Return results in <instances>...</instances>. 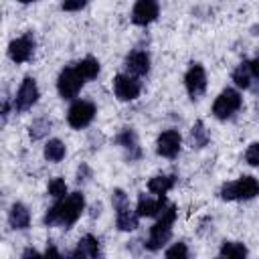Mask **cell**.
<instances>
[{"label":"cell","instance_id":"cell-1","mask_svg":"<svg viewBox=\"0 0 259 259\" xmlns=\"http://www.w3.org/2000/svg\"><path fill=\"white\" fill-rule=\"evenodd\" d=\"M85 210V198L81 192H71L65 194L61 198H57V202L47 210L45 214V225L47 227H63V229H71L79 217Z\"/></svg>","mask_w":259,"mask_h":259},{"label":"cell","instance_id":"cell-2","mask_svg":"<svg viewBox=\"0 0 259 259\" xmlns=\"http://www.w3.org/2000/svg\"><path fill=\"white\" fill-rule=\"evenodd\" d=\"M174 221H176V206L174 204H168L162 210V214L158 217V221L150 229V237L146 241V249L148 251H158V249H162L170 241Z\"/></svg>","mask_w":259,"mask_h":259},{"label":"cell","instance_id":"cell-3","mask_svg":"<svg viewBox=\"0 0 259 259\" xmlns=\"http://www.w3.org/2000/svg\"><path fill=\"white\" fill-rule=\"evenodd\" d=\"M223 200H251L259 194V180L255 176H241L221 186Z\"/></svg>","mask_w":259,"mask_h":259},{"label":"cell","instance_id":"cell-4","mask_svg":"<svg viewBox=\"0 0 259 259\" xmlns=\"http://www.w3.org/2000/svg\"><path fill=\"white\" fill-rule=\"evenodd\" d=\"M111 204L115 208V223L119 231H134L140 225V214L130 208V198L121 188L111 192Z\"/></svg>","mask_w":259,"mask_h":259},{"label":"cell","instance_id":"cell-5","mask_svg":"<svg viewBox=\"0 0 259 259\" xmlns=\"http://www.w3.org/2000/svg\"><path fill=\"white\" fill-rule=\"evenodd\" d=\"M85 83H87V81H85L83 75L79 73L77 65H69V67H65V69L59 73V77H57V91H59V95H61L63 99H73V97H77V93L81 91V87H83Z\"/></svg>","mask_w":259,"mask_h":259},{"label":"cell","instance_id":"cell-6","mask_svg":"<svg viewBox=\"0 0 259 259\" xmlns=\"http://www.w3.org/2000/svg\"><path fill=\"white\" fill-rule=\"evenodd\" d=\"M241 105H243L241 93H239L237 89L227 87V89H223V91L219 93V97L214 99V103H212V115H214L217 119H229V117H233V115L241 109Z\"/></svg>","mask_w":259,"mask_h":259},{"label":"cell","instance_id":"cell-7","mask_svg":"<svg viewBox=\"0 0 259 259\" xmlns=\"http://www.w3.org/2000/svg\"><path fill=\"white\" fill-rule=\"evenodd\" d=\"M95 113H97V109H95V105H93L91 101L79 99V101H75V103L69 107V111H67V121H69L71 127L83 130V127H87V125L93 121Z\"/></svg>","mask_w":259,"mask_h":259},{"label":"cell","instance_id":"cell-8","mask_svg":"<svg viewBox=\"0 0 259 259\" xmlns=\"http://www.w3.org/2000/svg\"><path fill=\"white\" fill-rule=\"evenodd\" d=\"M113 93L119 101H134L142 93V83L130 73H119L113 77Z\"/></svg>","mask_w":259,"mask_h":259},{"label":"cell","instance_id":"cell-9","mask_svg":"<svg viewBox=\"0 0 259 259\" xmlns=\"http://www.w3.org/2000/svg\"><path fill=\"white\" fill-rule=\"evenodd\" d=\"M40 93H38V85L32 77H24L18 91H16V97H14V111L22 113V111H28L36 101H38Z\"/></svg>","mask_w":259,"mask_h":259},{"label":"cell","instance_id":"cell-10","mask_svg":"<svg viewBox=\"0 0 259 259\" xmlns=\"http://www.w3.org/2000/svg\"><path fill=\"white\" fill-rule=\"evenodd\" d=\"M184 85L190 99H198L206 91V71L200 63H192L184 75Z\"/></svg>","mask_w":259,"mask_h":259},{"label":"cell","instance_id":"cell-11","mask_svg":"<svg viewBox=\"0 0 259 259\" xmlns=\"http://www.w3.org/2000/svg\"><path fill=\"white\" fill-rule=\"evenodd\" d=\"M32 55H34V36H32V32H26V34L10 40L8 57L14 63H26V61L32 59Z\"/></svg>","mask_w":259,"mask_h":259},{"label":"cell","instance_id":"cell-12","mask_svg":"<svg viewBox=\"0 0 259 259\" xmlns=\"http://www.w3.org/2000/svg\"><path fill=\"white\" fill-rule=\"evenodd\" d=\"M160 14V2L158 0H136L132 10V22L138 26L152 24Z\"/></svg>","mask_w":259,"mask_h":259},{"label":"cell","instance_id":"cell-13","mask_svg":"<svg viewBox=\"0 0 259 259\" xmlns=\"http://www.w3.org/2000/svg\"><path fill=\"white\" fill-rule=\"evenodd\" d=\"M180 144H182V138L178 130H166L156 140V152L164 158H174L180 152Z\"/></svg>","mask_w":259,"mask_h":259},{"label":"cell","instance_id":"cell-14","mask_svg":"<svg viewBox=\"0 0 259 259\" xmlns=\"http://www.w3.org/2000/svg\"><path fill=\"white\" fill-rule=\"evenodd\" d=\"M123 67H125V71H127L130 75H134V77H144V75H148V71H150V55H148L146 51H132V53L125 57Z\"/></svg>","mask_w":259,"mask_h":259},{"label":"cell","instance_id":"cell-15","mask_svg":"<svg viewBox=\"0 0 259 259\" xmlns=\"http://www.w3.org/2000/svg\"><path fill=\"white\" fill-rule=\"evenodd\" d=\"M115 142L123 148L127 160H140L142 158V148H140L138 136L132 127H121V132L115 136Z\"/></svg>","mask_w":259,"mask_h":259},{"label":"cell","instance_id":"cell-16","mask_svg":"<svg viewBox=\"0 0 259 259\" xmlns=\"http://www.w3.org/2000/svg\"><path fill=\"white\" fill-rule=\"evenodd\" d=\"M166 206H168V204H166V194L156 196V198H152V196H148V194H140L136 212H138L140 217H160Z\"/></svg>","mask_w":259,"mask_h":259},{"label":"cell","instance_id":"cell-17","mask_svg":"<svg viewBox=\"0 0 259 259\" xmlns=\"http://www.w3.org/2000/svg\"><path fill=\"white\" fill-rule=\"evenodd\" d=\"M101 255V251H99V241L93 237V235H85V237H81L79 239V243H77V247H75V251L71 253V257H75V259H93V257H99Z\"/></svg>","mask_w":259,"mask_h":259},{"label":"cell","instance_id":"cell-18","mask_svg":"<svg viewBox=\"0 0 259 259\" xmlns=\"http://www.w3.org/2000/svg\"><path fill=\"white\" fill-rule=\"evenodd\" d=\"M8 223L14 231H22L30 225V212L28 208L22 204V202H14L10 206V212H8Z\"/></svg>","mask_w":259,"mask_h":259},{"label":"cell","instance_id":"cell-19","mask_svg":"<svg viewBox=\"0 0 259 259\" xmlns=\"http://www.w3.org/2000/svg\"><path fill=\"white\" fill-rule=\"evenodd\" d=\"M174 184H176V176L174 174H170V176H162L160 174V176H154V178L148 180V190L152 194H156V196H162L168 190H172Z\"/></svg>","mask_w":259,"mask_h":259},{"label":"cell","instance_id":"cell-20","mask_svg":"<svg viewBox=\"0 0 259 259\" xmlns=\"http://www.w3.org/2000/svg\"><path fill=\"white\" fill-rule=\"evenodd\" d=\"M233 81L241 89H251L253 87V75H251V65L249 61H243L235 71H233Z\"/></svg>","mask_w":259,"mask_h":259},{"label":"cell","instance_id":"cell-21","mask_svg":"<svg viewBox=\"0 0 259 259\" xmlns=\"http://www.w3.org/2000/svg\"><path fill=\"white\" fill-rule=\"evenodd\" d=\"M75 65H77V69H79V73L83 75L85 81H93L99 75V61L93 59V57H85Z\"/></svg>","mask_w":259,"mask_h":259},{"label":"cell","instance_id":"cell-22","mask_svg":"<svg viewBox=\"0 0 259 259\" xmlns=\"http://www.w3.org/2000/svg\"><path fill=\"white\" fill-rule=\"evenodd\" d=\"M65 154H67V148H65V144L61 140L55 138V140H49L47 142V146H45V158L49 162H61L65 158Z\"/></svg>","mask_w":259,"mask_h":259},{"label":"cell","instance_id":"cell-23","mask_svg":"<svg viewBox=\"0 0 259 259\" xmlns=\"http://www.w3.org/2000/svg\"><path fill=\"white\" fill-rule=\"evenodd\" d=\"M190 144L196 150H200V148H204L208 144V132H206V127H204V123L200 119L194 121V125L190 130Z\"/></svg>","mask_w":259,"mask_h":259},{"label":"cell","instance_id":"cell-24","mask_svg":"<svg viewBox=\"0 0 259 259\" xmlns=\"http://www.w3.org/2000/svg\"><path fill=\"white\" fill-rule=\"evenodd\" d=\"M219 255H221V257H247L249 251H247V247H245L243 243H239V241H225V243L221 245Z\"/></svg>","mask_w":259,"mask_h":259},{"label":"cell","instance_id":"cell-25","mask_svg":"<svg viewBox=\"0 0 259 259\" xmlns=\"http://www.w3.org/2000/svg\"><path fill=\"white\" fill-rule=\"evenodd\" d=\"M49 130H51V121H49L47 117H38V119H34V121L30 123L28 136H30L32 140H40V138H45V136L49 134Z\"/></svg>","mask_w":259,"mask_h":259},{"label":"cell","instance_id":"cell-26","mask_svg":"<svg viewBox=\"0 0 259 259\" xmlns=\"http://www.w3.org/2000/svg\"><path fill=\"white\" fill-rule=\"evenodd\" d=\"M49 194H51L53 198L65 196V194H67V182H65L63 178H53V180L49 182Z\"/></svg>","mask_w":259,"mask_h":259},{"label":"cell","instance_id":"cell-27","mask_svg":"<svg viewBox=\"0 0 259 259\" xmlns=\"http://www.w3.org/2000/svg\"><path fill=\"white\" fill-rule=\"evenodd\" d=\"M164 255H166L168 259H176V257H178V259H186V257H188L186 243H182V241H180V243H174L170 249H166V253H164Z\"/></svg>","mask_w":259,"mask_h":259},{"label":"cell","instance_id":"cell-28","mask_svg":"<svg viewBox=\"0 0 259 259\" xmlns=\"http://www.w3.org/2000/svg\"><path fill=\"white\" fill-rule=\"evenodd\" d=\"M245 160L249 166H259V142L249 144V148L245 152Z\"/></svg>","mask_w":259,"mask_h":259},{"label":"cell","instance_id":"cell-29","mask_svg":"<svg viewBox=\"0 0 259 259\" xmlns=\"http://www.w3.org/2000/svg\"><path fill=\"white\" fill-rule=\"evenodd\" d=\"M87 2H89V0H63V2H61V8L67 10V12H75V10L85 8Z\"/></svg>","mask_w":259,"mask_h":259},{"label":"cell","instance_id":"cell-30","mask_svg":"<svg viewBox=\"0 0 259 259\" xmlns=\"http://www.w3.org/2000/svg\"><path fill=\"white\" fill-rule=\"evenodd\" d=\"M91 176V172H89V168H87V164H81L79 166V170H77V182H87V178Z\"/></svg>","mask_w":259,"mask_h":259},{"label":"cell","instance_id":"cell-31","mask_svg":"<svg viewBox=\"0 0 259 259\" xmlns=\"http://www.w3.org/2000/svg\"><path fill=\"white\" fill-rule=\"evenodd\" d=\"M249 65H251L253 81H257V83H259V57H257V59H253V61H249Z\"/></svg>","mask_w":259,"mask_h":259},{"label":"cell","instance_id":"cell-32","mask_svg":"<svg viewBox=\"0 0 259 259\" xmlns=\"http://www.w3.org/2000/svg\"><path fill=\"white\" fill-rule=\"evenodd\" d=\"M8 111H10V105H8V99H4L2 101V121L6 123V119H8Z\"/></svg>","mask_w":259,"mask_h":259},{"label":"cell","instance_id":"cell-33","mask_svg":"<svg viewBox=\"0 0 259 259\" xmlns=\"http://www.w3.org/2000/svg\"><path fill=\"white\" fill-rule=\"evenodd\" d=\"M45 255H53V257H59L61 253H59V251H57V249H55V247L49 243V245H47V251H45Z\"/></svg>","mask_w":259,"mask_h":259},{"label":"cell","instance_id":"cell-34","mask_svg":"<svg viewBox=\"0 0 259 259\" xmlns=\"http://www.w3.org/2000/svg\"><path fill=\"white\" fill-rule=\"evenodd\" d=\"M30 255H32V257H38L40 253H38V251H34V249H26V251L22 253V257H30Z\"/></svg>","mask_w":259,"mask_h":259},{"label":"cell","instance_id":"cell-35","mask_svg":"<svg viewBox=\"0 0 259 259\" xmlns=\"http://www.w3.org/2000/svg\"><path fill=\"white\" fill-rule=\"evenodd\" d=\"M20 4H30V2H34V0H18Z\"/></svg>","mask_w":259,"mask_h":259}]
</instances>
